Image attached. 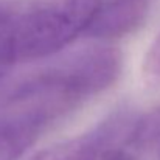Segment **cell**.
Segmentation results:
<instances>
[{"instance_id":"1","label":"cell","mask_w":160,"mask_h":160,"mask_svg":"<svg viewBox=\"0 0 160 160\" xmlns=\"http://www.w3.org/2000/svg\"><path fill=\"white\" fill-rule=\"evenodd\" d=\"M123 58L110 45H92L20 78L0 95V106L36 103L58 118L109 89L120 76Z\"/></svg>"},{"instance_id":"2","label":"cell","mask_w":160,"mask_h":160,"mask_svg":"<svg viewBox=\"0 0 160 160\" xmlns=\"http://www.w3.org/2000/svg\"><path fill=\"white\" fill-rule=\"evenodd\" d=\"M104 0H31L14 14L17 61L45 59L89 33Z\"/></svg>"},{"instance_id":"3","label":"cell","mask_w":160,"mask_h":160,"mask_svg":"<svg viewBox=\"0 0 160 160\" xmlns=\"http://www.w3.org/2000/svg\"><path fill=\"white\" fill-rule=\"evenodd\" d=\"M138 115L118 109L89 131L48 146L28 160H117L134 142Z\"/></svg>"},{"instance_id":"4","label":"cell","mask_w":160,"mask_h":160,"mask_svg":"<svg viewBox=\"0 0 160 160\" xmlns=\"http://www.w3.org/2000/svg\"><path fill=\"white\" fill-rule=\"evenodd\" d=\"M56 120L41 104L0 106V160H19Z\"/></svg>"},{"instance_id":"5","label":"cell","mask_w":160,"mask_h":160,"mask_svg":"<svg viewBox=\"0 0 160 160\" xmlns=\"http://www.w3.org/2000/svg\"><path fill=\"white\" fill-rule=\"evenodd\" d=\"M152 0H104L93 25L90 38L112 41L135 31L146 19Z\"/></svg>"},{"instance_id":"6","label":"cell","mask_w":160,"mask_h":160,"mask_svg":"<svg viewBox=\"0 0 160 160\" xmlns=\"http://www.w3.org/2000/svg\"><path fill=\"white\" fill-rule=\"evenodd\" d=\"M17 61L16 34H14V14L0 11V81L8 75Z\"/></svg>"},{"instance_id":"7","label":"cell","mask_w":160,"mask_h":160,"mask_svg":"<svg viewBox=\"0 0 160 160\" xmlns=\"http://www.w3.org/2000/svg\"><path fill=\"white\" fill-rule=\"evenodd\" d=\"M160 143V106L149 113L138 117L132 146L135 148H156Z\"/></svg>"},{"instance_id":"8","label":"cell","mask_w":160,"mask_h":160,"mask_svg":"<svg viewBox=\"0 0 160 160\" xmlns=\"http://www.w3.org/2000/svg\"><path fill=\"white\" fill-rule=\"evenodd\" d=\"M142 76H143L146 87L149 89L160 87V31L145 54Z\"/></svg>"},{"instance_id":"9","label":"cell","mask_w":160,"mask_h":160,"mask_svg":"<svg viewBox=\"0 0 160 160\" xmlns=\"http://www.w3.org/2000/svg\"><path fill=\"white\" fill-rule=\"evenodd\" d=\"M117 160H138V159H137V157H135V156H134L129 149H128L126 152H123V154H121V156H120Z\"/></svg>"},{"instance_id":"10","label":"cell","mask_w":160,"mask_h":160,"mask_svg":"<svg viewBox=\"0 0 160 160\" xmlns=\"http://www.w3.org/2000/svg\"><path fill=\"white\" fill-rule=\"evenodd\" d=\"M156 149H157V157H159V160H160V143L156 146Z\"/></svg>"}]
</instances>
